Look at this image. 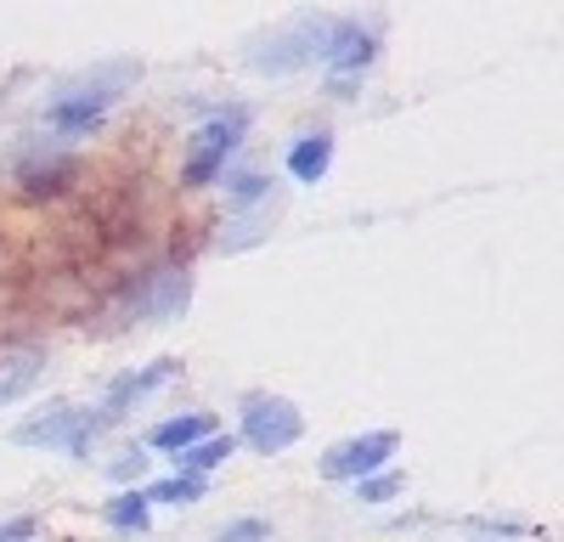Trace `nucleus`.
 <instances>
[{
  "label": "nucleus",
  "instance_id": "9b49d317",
  "mask_svg": "<svg viewBox=\"0 0 564 542\" xmlns=\"http://www.w3.org/2000/svg\"><path fill=\"white\" fill-rule=\"evenodd\" d=\"M327 170H334V130H305L289 148V175L311 187V181H322Z\"/></svg>",
  "mask_w": 564,
  "mask_h": 542
},
{
  "label": "nucleus",
  "instance_id": "a211bd4d",
  "mask_svg": "<svg viewBox=\"0 0 564 542\" xmlns=\"http://www.w3.org/2000/svg\"><path fill=\"white\" fill-rule=\"evenodd\" d=\"M108 475H113L119 486H135L141 475H148V452H135V446H130L124 458H113V464H108Z\"/></svg>",
  "mask_w": 564,
  "mask_h": 542
},
{
  "label": "nucleus",
  "instance_id": "aec40b11",
  "mask_svg": "<svg viewBox=\"0 0 564 542\" xmlns=\"http://www.w3.org/2000/svg\"><path fill=\"white\" fill-rule=\"evenodd\" d=\"M40 536V520L34 514H12V520H0V542H34Z\"/></svg>",
  "mask_w": 564,
  "mask_h": 542
},
{
  "label": "nucleus",
  "instance_id": "f8f14e48",
  "mask_svg": "<svg viewBox=\"0 0 564 542\" xmlns=\"http://www.w3.org/2000/svg\"><path fill=\"white\" fill-rule=\"evenodd\" d=\"M204 435H215V419L209 413H181V419H164L148 441L159 446V452H170V458H175V452H186V446H198Z\"/></svg>",
  "mask_w": 564,
  "mask_h": 542
},
{
  "label": "nucleus",
  "instance_id": "7ed1b4c3",
  "mask_svg": "<svg viewBox=\"0 0 564 542\" xmlns=\"http://www.w3.org/2000/svg\"><path fill=\"white\" fill-rule=\"evenodd\" d=\"M249 136V108H220L209 124L193 130V142H186V164H181V181L186 187H209V181L226 170V159L243 148Z\"/></svg>",
  "mask_w": 564,
  "mask_h": 542
},
{
  "label": "nucleus",
  "instance_id": "dca6fc26",
  "mask_svg": "<svg viewBox=\"0 0 564 542\" xmlns=\"http://www.w3.org/2000/svg\"><path fill=\"white\" fill-rule=\"evenodd\" d=\"M40 368H45L40 356H18V361H7V368H0V406H7V401H18L23 390H34Z\"/></svg>",
  "mask_w": 564,
  "mask_h": 542
},
{
  "label": "nucleus",
  "instance_id": "423d86ee",
  "mask_svg": "<svg viewBox=\"0 0 564 542\" xmlns=\"http://www.w3.org/2000/svg\"><path fill=\"white\" fill-rule=\"evenodd\" d=\"M300 435H305V419H300L294 401H282V395H249V401H243V430H238V441H249L254 452L276 458V452H289Z\"/></svg>",
  "mask_w": 564,
  "mask_h": 542
},
{
  "label": "nucleus",
  "instance_id": "f03ea898",
  "mask_svg": "<svg viewBox=\"0 0 564 542\" xmlns=\"http://www.w3.org/2000/svg\"><path fill=\"white\" fill-rule=\"evenodd\" d=\"M113 424L119 419L108 413V406H68V401H57V406H45L40 419L18 424L12 441L18 446H63V452H74V458H85L90 441H97L102 430H113Z\"/></svg>",
  "mask_w": 564,
  "mask_h": 542
},
{
  "label": "nucleus",
  "instance_id": "ddd939ff",
  "mask_svg": "<svg viewBox=\"0 0 564 542\" xmlns=\"http://www.w3.org/2000/svg\"><path fill=\"white\" fill-rule=\"evenodd\" d=\"M231 452H238V435H204L198 446H186V452H175V475H209V469H220Z\"/></svg>",
  "mask_w": 564,
  "mask_h": 542
},
{
  "label": "nucleus",
  "instance_id": "1a4fd4ad",
  "mask_svg": "<svg viewBox=\"0 0 564 542\" xmlns=\"http://www.w3.org/2000/svg\"><path fill=\"white\" fill-rule=\"evenodd\" d=\"M175 373H181L175 356H159V361H148V368H130V373H119V379L108 384V401H102V406H108L113 419H124L135 401H148V395H153L159 384H170Z\"/></svg>",
  "mask_w": 564,
  "mask_h": 542
},
{
  "label": "nucleus",
  "instance_id": "9d476101",
  "mask_svg": "<svg viewBox=\"0 0 564 542\" xmlns=\"http://www.w3.org/2000/svg\"><path fill=\"white\" fill-rule=\"evenodd\" d=\"M74 175H79V164H74L68 153H52V159H29V164L18 170V187H23L29 198H57V193L74 187Z\"/></svg>",
  "mask_w": 564,
  "mask_h": 542
},
{
  "label": "nucleus",
  "instance_id": "412c9836",
  "mask_svg": "<svg viewBox=\"0 0 564 542\" xmlns=\"http://www.w3.org/2000/svg\"><path fill=\"white\" fill-rule=\"evenodd\" d=\"M215 542H265V520H231Z\"/></svg>",
  "mask_w": 564,
  "mask_h": 542
},
{
  "label": "nucleus",
  "instance_id": "4468645a",
  "mask_svg": "<svg viewBox=\"0 0 564 542\" xmlns=\"http://www.w3.org/2000/svg\"><path fill=\"white\" fill-rule=\"evenodd\" d=\"M102 520L113 525V531H148V520H153V503H148V491H141V486H124L119 497H108V503H102Z\"/></svg>",
  "mask_w": 564,
  "mask_h": 542
},
{
  "label": "nucleus",
  "instance_id": "f3484780",
  "mask_svg": "<svg viewBox=\"0 0 564 542\" xmlns=\"http://www.w3.org/2000/svg\"><path fill=\"white\" fill-rule=\"evenodd\" d=\"M401 475L395 469H379V475H367V480H356V497L361 503H390V497H401Z\"/></svg>",
  "mask_w": 564,
  "mask_h": 542
},
{
  "label": "nucleus",
  "instance_id": "2eb2a0df",
  "mask_svg": "<svg viewBox=\"0 0 564 542\" xmlns=\"http://www.w3.org/2000/svg\"><path fill=\"white\" fill-rule=\"evenodd\" d=\"M148 491V503H198V497L209 491V480H198V475H164V480H153V486H141Z\"/></svg>",
  "mask_w": 564,
  "mask_h": 542
},
{
  "label": "nucleus",
  "instance_id": "6ab92c4d",
  "mask_svg": "<svg viewBox=\"0 0 564 542\" xmlns=\"http://www.w3.org/2000/svg\"><path fill=\"white\" fill-rule=\"evenodd\" d=\"M265 193H271V181H265V175H254V170L231 175V198H238V204H254V198H265Z\"/></svg>",
  "mask_w": 564,
  "mask_h": 542
},
{
  "label": "nucleus",
  "instance_id": "39448f33",
  "mask_svg": "<svg viewBox=\"0 0 564 542\" xmlns=\"http://www.w3.org/2000/svg\"><path fill=\"white\" fill-rule=\"evenodd\" d=\"M372 57H379V29L361 23V18H334V29H327V40H322L327 90H334V97H350L356 79L372 68Z\"/></svg>",
  "mask_w": 564,
  "mask_h": 542
},
{
  "label": "nucleus",
  "instance_id": "0eeeda50",
  "mask_svg": "<svg viewBox=\"0 0 564 542\" xmlns=\"http://www.w3.org/2000/svg\"><path fill=\"white\" fill-rule=\"evenodd\" d=\"M395 446H401L395 430H367V435L339 441L334 452H327L322 475H327V480H367V475H379V469L395 458Z\"/></svg>",
  "mask_w": 564,
  "mask_h": 542
},
{
  "label": "nucleus",
  "instance_id": "f257e3e1",
  "mask_svg": "<svg viewBox=\"0 0 564 542\" xmlns=\"http://www.w3.org/2000/svg\"><path fill=\"white\" fill-rule=\"evenodd\" d=\"M141 68L135 63H108V68H97V74H85V79H74V85H63L52 102H45V124H52L57 136H90L102 119H108V108L124 97V85L135 79Z\"/></svg>",
  "mask_w": 564,
  "mask_h": 542
},
{
  "label": "nucleus",
  "instance_id": "6e6552de",
  "mask_svg": "<svg viewBox=\"0 0 564 542\" xmlns=\"http://www.w3.org/2000/svg\"><path fill=\"white\" fill-rule=\"evenodd\" d=\"M186 300H193V271L186 265H159L130 289V311L148 316V323H170L186 311Z\"/></svg>",
  "mask_w": 564,
  "mask_h": 542
},
{
  "label": "nucleus",
  "instance_id": "20e7f679",
  "mask_svg": "<svg viewBox=\"0 0 564 542\" xmlns=\"http://www.w3.org/2000/svg\"><path fill=\"white\" fill-rule=\"evenodd\" d=\"M334 29V18H289L276 34H265L254 52H249V68L254 74H300L311 63H322V40Z\"/></svg>",
  "mask_w": 564,
  "mask_h": 542
}]
</instances>
